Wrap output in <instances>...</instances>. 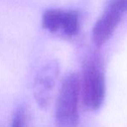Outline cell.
Returning <instances> with one entry per match:
<instances>
[{"mask_svg":"<svg viewBox=\"0 0 127 127\" xmlns=\"http://www.w3.org/2000/svg\"><path fill=\"white\" fill-rule=\"evenodd\" d=\"M105 75L103 62L99 56H92L86 61L80 77V99L87 111H96L103 104L105 97Z\"/></svg>","mask_w":127,"mask_h":127,"instance_id":"cell-1","label":"cell"},{"mask_svg":"<svg viewBox=\"0 0 127 127\" xmlns=\"http://www.w3.org/2000/svg\"><path fill=\"white\" fill-rule=\"evenodd\" d=\"M80 99V77L71 73L64 79L58 93L55 112V126H78Z\"/></svg>","mask_w":127,"mask_h":127,"instance_id":"cell-2","label":"cell"},{"mask_svg":"<svg viewBox=\"0 0 127 127\" xmlns=\"http://www.w3.org/2000/svg\"><path fill=\"white\" fill-rule=\"evenodd\" d=\"M42 25L50 33L74 37L80 31V17L74 10L49 9L42 14Z\"/></svg>","mask_w":127,"mask_h":127,"instance_id":"cell-3","label":"cell"},{"mask_svg":"<svg viewBox=\"0 0 127 127\" xmlns=\"http://www.w3.org/2000/svg\"><path fill=\"white\" fill-rule=\"evenodd\" d=\"M127 10L126 0H111L93 29V41L97 47L107 42Z\"/></svg>","mask_w":127,"mask_h":127,"instance_id":"cell-4","label":"cell"},{"mask_svg":"<svg viewBox=\"0 0 127 127\" xmlns=\"http://www.w3.org/2000/svg\"><path fill=\"white\" fill-rule=\"evenodd\" d=\"M59 77V66L50 62L42 67L33 83V95L37 105L46 109L50 105Z\"/></svg>","mask_w":127,"mask_h":127,"instance_id":"cell-5","label":"cell"},{"mask_svg":"<svg viewBox=\"0 0 127 127\" xmlns=\"http://www.w3.org/2000/svg\"><path fill=\"white\" fill-rule=\"evenodd\" d=\"M25 111H24V107L20 106L17 109V111L14 113L11 125L10 127H25Z\"/></svg>","mask_w":127,"mask_h":127,"instance_id":"cell-6","label":"cell"},{"mask_svg":"<svg viewBox=\"0 0 127 127\" xmlns=\"http://www.w3.org/2000/svg\"><path fill=\"white\" fill-rule=\"evenodd\" d=\"M126 4H127V0H126Z\"/></svg>","mask_w":127,"mask_h":127,"instance_id":"cell-7","label":"cell"}]
</instances>
